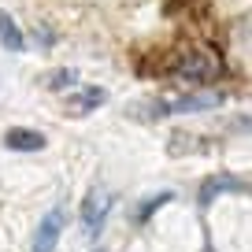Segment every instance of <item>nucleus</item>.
Returning a JSON list of instances; mask_svg holds the SVG:
<instances>
[{
    "label": "nucleus",
    "mask_w": 252,
    "mask_h": 252,
    "mask_svg": "<svg viewBox=\"0 0 252 252\" xmlns=\"http://www.w3.org/2000/svg\"><path fill=\"white\" fill-rule=\"evenodd\" d=\"M171 74L182 78V82L208 86V82H215L222 74V56H219V48H212V45H197V48H189V52H182L178 60H174Z\"/></svg>",
    "instance_id": "nucleus-1"
},
{
    "label": "nucleus",
    "mask_w": 252,
    "mask_h": 252,
    "mask_svg": "<svg viewBox=\"0 0 252 252\" xmlns=\"http://www.w3.org/2000/svg\"><path fill=\"white\" fill-rule=\"evenodd\" d=\"M226 100V93H193V96H182V100H163V104H152V108H130V115H182V111H208V108H219Z\"/></svg>",
    "instance_id": "nucleus-2"
},
{
    "label": "nucleus",
    "mask_w": 252,
    "mask_h": 252,
    "mask_svg": "<svg viewBox=\"0 0 252 252\" xmlns=\"http://www.w3.org/2000/svg\"><path fill=\"white\" fill-rule=\"evenodd\" d=\"M108 208H111V193L108 189L96 186V189L86 193V200H82V226H86L89 237L100 234V222H104V215H108Z\"/></svg>",
    "instance_id": "nucleus-3"
},
{
    "label": "nucleus",
    "mask_w": 252,
    "mask_h": 252,
    "mask_svg": "<svg viewBox=\"0 0 252 252\" xmlns=\"http://www.w3.org/2000/svg\"><path fill=\"white\" fill-rule=\"evenodd\" d=\"M63 222H67L63 208H52V212L41 219V226H37V237H33V252H56V241H60V234H63Z\"/></svg>",
    "instance_id": "nucleus-4"
},
{
    "label": "nucleus",
    "mask_w": 252,
    "mask_h": 252,
    "mask_svg": "<svg viewBox=\"0 0 252 252\" xmlns=\"http://www.w3.org/2000/svg\"><path fill=\"white\" fill-rule=\"evenodd\" d=\"M219 193H249V182H245V178H234V174H215V178H208L204 186H200L197 200L208 208Z\"/></svg>",
    "instance_id": "nucleus-5"
},
{
    "label": "nucleus",
    "mask_w": 252,
    "mask_h": 252,
    "mask_svg": "<svg viewBox=\"0 0 252 252\" xmlns=\"http://www.w3.org/2000/svg\"><path fill=\"white\" fill-rule=\"evenodd\" d=\"M104 100H108V93H104L100 86H86V89H78V93L67 100V111H71V115H86V111L100 108Z\"/></svg>",
    "instance_id": "nucleus-6"
},
{
    "label": "nucleus",
    "mask_w": 252,
    "mask_h": 252,
    "mask_svg": "<svg viewBox=\"0 0 252 252\" xmlns=\"http://www.w3.org/2000/svg\"><path fill=\"white\" fill-rule=\"evenodd\" d=\"M4 145H8L11 152H41L45 149V137H41L37 130H8V134H4Z\"/></svg>",
    "instance_id": "nucleus-7"
},
{
    "label": "nucleus",
    "mask_w": 252,
    "mask_h": 252,
    "mask_svg": "<svg viewBox=\"0 0 252 252\" xmlns=\"http://www.w3.org/2000/svg\"><path fill=\"white\" fill-rule=\"evenodd\" d=\"M0 41H4V48H11V52H19V48L26 45V37L19 33V26L11 23L8 11H0Z\"/></svg>",
    "instance_id": "nucleus-8"
},
{
    "label": "nucleus",
    "mask_w": 252,
    "mask_h": 252,
    "mask_svg": "<svg viewBox=\"0 0 252 252\" xmlns=\"http://www.w3.org/2000/svg\"><path fill=\"white\" fill-rule=\"evenodd\" d=\"M174 200V193H159V197H152V200H145L141 208H137V222H149L152 215H156V208H167Z\"/></svg>",
    "instance_id": "nucleus-9"
},
{
    "label": "nucleus",
    "mask_w": 252,
    "mask_h": 252,
    "mask_svg": "<svg viewBox=\"0 0 252 252\" xmlns=\"http://www.w3.org/2000/svg\"><path fill=\"white\" fill-rule=\"evenodd\" d=\"M67 86H78V71H56L48 78V89H67Z\"/></svg>",
    "instance_id": "nucleus-10"
}]
</instances>
